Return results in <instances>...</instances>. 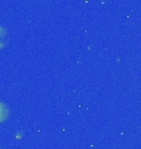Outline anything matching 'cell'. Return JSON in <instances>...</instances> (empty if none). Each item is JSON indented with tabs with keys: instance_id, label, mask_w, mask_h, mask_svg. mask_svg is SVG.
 <instances>
[{
	"instance_id": "1",
	"label": "cell",
	"mask_w": 141,
	"mask_h": 149,
	"mask_svg": "<svg viewBox=\"0 0 141 149\" xmlns=\"http://www.w3.org/2000/svg\"><path fill=\"white\" fill-rule=\"evenodd\" d=\"M8 44V32L3 26H0V49H4Z\"/></svg>"
},
{
	"instance_id": "2",
	"label": "cell",
	"mask_w": 141,
	"mask_h": 149,
	"mask_svg": "<svg viewBox=\"0 0 141 149\" xmlns=\"http://www.w3.org/2000/svg\"><path fill=\"white\" fill-rule=\"evenodd\" d=\"M9 117V108L6 107L5 103L0 102V123L4 122Z\"/></svg>"
}]
</instances>
